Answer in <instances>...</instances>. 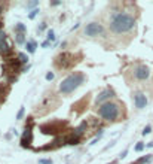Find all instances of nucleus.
<instances>
[{"instance_id": "obj_8", "label": "nucleus", "mask_w": 153, "mask_h": 164, "mask_svg": "<svg viewBox=\"0 0 153 164\" xmlns=\"http://www.w3.org/2000/svg\"><path fill=\"white\" fill-rule=\"evenodd\" d=\"M12 54V48L8 43V36L3 30H0V55L8 57Z\"/></svg>"}, {"instance_id": "obj_17", "label": "nucleus", "mask_w": 153, "mask_h": 164, "mask_svg": "<svg viewBox=\"0 0 153 164\" xmlns=\"http://www.w3.org/2000/svg\"><path fill=\"white\" fill-rule=\"evenodd\" d=\"M15 40H17V43H18V45L27 43V42H25V34H24V33H17V36H15Z\"/></svg>"}, {"instance_id": "obj_35", "label": "nucleus", "mask_w": 153, "mask_h": 164, "mask_svg": "<svg viewBox=\"0 0 153 164\" xmlns=\"http://www.w3.org/2000/svg\"><path fill=\"white\" fill-rule=\"evenodd\" d=\"M0 26H2V22H0ZM0 30H2V29H0Z\"/></svg>"}, {"instance_id": "obj_30", "label": "nucleus", "mask_w": 153, "mask_h": 164, "mask_svg": "<svg viewBox=\"0 0 153 164\" xmlns=\"http://www.w3.org/2000/svg\"><path fill=\"white\" fill-rule=\"evenodd\" d=\"M49 45H51V42H49V40H45V42L42 43V48H48Z\"/></svg>"}, {"instance_id": "obj_33", "label": "nucleus", "mask_w": 153, "mask_h": 164, "mask_svg": "<svg viewBox=\"0 0 153 164\" xmlns=\"http://www.w3.org/2000/svg\"><path fill=\"white\" fill-rule=\"evenodd\" d=\"M146 146H147V148H153V142H150V143H147Z\"/></svg>"}, {"instance_id": "obj_19", "label": "nucleus", "mask_w": 153, "mask_h": 164, "mask_svg": "<svg viewBox=\"0 0 153 164\" xmlns=\"http://www.w3.org/2000/svg\"><path fill=\"white\" fill-rule=\"evenodd\" d=\"M18 60L21 61V64H27V63H28V55L24 54V52H19L18 54Z\"/></svg>"}, {"instance_id": "obj_34", "label": "nucleus", "mask_w": 153, "mask_h": 164, "mask_svg": "<svg viewBox=\"0 0 153 164\" xmlns=\"http://www.w3.org/2000/svg\"><path fill=\"white\" fill-rule=\"evenodd\" d=\"M2 12H3V9H2V6H0V14H2Z\"/></svg>"}, {"instance_id": "obj_32", "label": "nucleus", "mask_w": 153, "mask_h": 164, "mask_svg": "<svg viewBox=\"0 0 153 164\" xmlns=\"http://www.w3.org/2000/svg\"><path fill=\"white\" fill-rule=\"evenodd\" d=\"M58 5H61V2H52L51 3V6H58Z\"/></svg>"}, {"instance_id": "obj_18", "label": "nucleus", "mask_w": 153, "mask_h": 164, "mask_svg": "<svg viewBox=\"0 0 153 164\" xmlns=\"http://www.w3.org/2000/svg\"><path fill=\"white\" fill-rule=\"evenodd\" d=\"M15 31H17V33H24V34H25V31H27V27H25L22 22H18V24H15Z\"/></svg>"}, {"instance_id": "obj_26", "label": "nucleus", "mask_w": 153, "mask_h": 164, "mask_svg": "<svg viewBox=\"0 0 153 164\" xmlns=\"http://www.w3.org/2000/svg\"><path fill=\"white\" fill-rule=\"evenodd\" d=\"M39 164H52V160H46V158H40Z\"/></svg>"}, {"instance_id": "obj_21", "label": "nucleus", "mask_w": 153, "mask_h": 164, "mask_svg": "<svg viewBox=\"0 0 153 164\" xmlns=\"http://www.w3.org/2000/svg\"><path fill=\"white\" fill-rule=\"evenodd\" d=\"M48 40H49V42H55V33H54L52 29L48 30Z\"/></svg>"}, {"instance_id": "obj_12", "label": "nucleus", "mask_w": 153, "mask_h": 164, "mask_svg": "<svg viewBox=\"0 0 153 164\" xmlns=\"http://www.w3.org/2000/svg\"><path fill=\"white\" fill-rule=\"evenodd\" d=\"M134 103H135V107H137V109L146 107V105H147V97H146V94L137 93V94L134 96Z\"/></svg>"}, {"instance_id": "obj_7", "label": "nucleus", "mask_w": 153, "mask_h": 164, "mask_svg": "<svg viewBox=\"0 0 153 164\" xmlns=\"http://www.w3.org/2000/svg\"><path fill=\"white\" fill-rule=\"evenodd\" d=\"M104 33V29L100 22H89L88 26L85 27V34L89 37H94V36H100Z\"/></svg>"}, {"instance_id": "obj_3", "label": "nucleus", "mask_w": 153, "mask_h": 164, "mask_svg": "<svg viewBox=\"0 0 153 164\" xmlns=\"http://www.w3.org/2000/svg\"><path fill=\"white\" fill-rule=\"evenodd\" d=\"M119 106L116 103H111V102H107L104 105H101L100 109H98V115L106 119V121H114L118 117H119Z\"/></svg>"}, {"instance_id": "obj_10", "label": "nucleus", "mask_w": 153, "mask_h": 164, "mask_svg": "<svg viewBox=\"0 0 153 164\" xmlns=\"http://www.w3.org/2000/svg\"><path fill=\"white\" fill-rule=\"evenodd\" d=\"M134 76H135L138 81H146V79L150 76V70H149L147 66L140 64V66H137L135 70H134Z\"/></svg>"}, {"instance_id": "obj_25", "label": "nucleus", "mask_w": 153, "mask_h": 164, "mask_svg": "<svg viewBox=\"0 0 153 164\" xmlns=\"http://www.w3.org/2000/svg\"><path fill=\"white\" fill-rule=\"evenodd\" d=\"M150 131H152V127H150V125H146L141 134H143V136H146V134H150Z\"/></svg>"}, {"instance_id": "obj_23", "label": "nucleus", "mask_w": 153, "mask_h": 164, "mask_svg": "<svg viewBox=\"0 0 153 164\" xmlns=\"http://www.w3.org/2000/svg\"><path fill=\"white\" fill-rule=\"evenodd\" d=\"M24 112H25V109H24V107H21V109L18 110V113H17V119H22V117H24Z\"/></svg>"}, {"instance_id": "obj_2", "label": "nucleus", "mask_w": 153, "mask_h": 164, "mask_svg": "<svg viewBox=\"0 0 153 164\" xmlns=\"http://www.w3.org/2000/svg\"><path fill=\"white\" fill-rule=\"evenodd\" d=\"M83 81H85V75L82 72L71 73V75H69V76L61 82L60 91L62 94H70V93H73L76 90V88H79L83 84Z\"/></svg>"}, {"instance_id": "obj_6", "label": "nucleus", "mask_w": 153, "mask_h": 164, "mask_svg": "<svg viewBox=\"0 0 153 164\" xmlns=\"http://www.w3.org/2000/svg\"><path fill=\"white\" fill-rule=\"evenodd\" d=\"M73 63H74V55L70 54V52H62V54H60V55L57 57V60H55V64H57L58 67H61V69L70 67Z\"/></svg>"}, {"instance_id": "obj_22", "label": "nucleus", "mask_w": 153, "mask_h": 164, "mask_svg": "<svg viewBox=\"0 0 153 164\" xmlns=\"http://www.w3.org/2000/svg\"><path fill=\"white\" fill-rule=\"evenodd\" d=\"M144 146H146V145H144L143 142H138V143L135 145V148H134V149L137 151V152H140V151H143V149H144Z\"/></svg>"}, {"instance_id": "obj_20", "label": "nucleus", "mask_w": 153, "mask_h": 164, "mask_svg": "<svg viewBox=\"0 0 153 164\" xmlns=\"http://www.w3.org/2000/svg\"><path fill=\"white\" fill-rule=\"evenodd\" d=\"M8 91H9V88H8V87H5V88H3V85H0V100H3V98L6 97Z\"/></svg>"}, {"instance_id": "obj_11", "label": "nucleus", "mask_w": 153, "mask_h": 164, "mask_svg": "<svg viewBox=\"0 0 153 164\" xmlns=\"http://www.w3.org/2000/svg\"><path fill=\"white\" fill-rule=\"evenodd\" d=\"M111 97H114V91L111 90V88H106L104 91H101V93L97 96L95 103H97V105H104V103H107V100H110Z\"/></svg>"}, {"instance_id": "obj_9", "label": "nucleus", "mask_w": 153, "mask_h": 164, "mask_svg": "<svg viewBox=\"0 0 153 164\" xmlns=\"http://www.w3.org/2000/svg\"><path fill=\"white\" fill-rule=\"evenodd\" d=\"M33 127H25L22 136H21V146L22 148H31V142H33Z\"/></svg>"}, {"instance_id": "obj_16", "label": "nucleus", "mask_w": 153, "mask_h": 164, "mask_svg": "<svg viewBox=\"0 0 153 164\" xmlns=\"http://www.w3.org/2000/svg\"><path fill=\"white\" fill-rule=\"evenodd\" d=\"M25 48H27V51L30 54H34L36 52V42L34 40H28L27 43H25Z\"/></svg>"}, {"instance_id": "obj_27", "label": "nucleus", "mask_w": 153, "mask_h": 164, "mask_svg": "<svg viewBox=\"0 0 153 164\" xmlns=\"http://www.w3.org/2000/svg\"><path fill=\"white\" fill-rule=\"evenodd\" d=\"M54 76H55V75H54L52 72H48V73H46V81H52Z\"/></svg>"}, {"instance_id": "obj_24", "label": "nucleus", "mask_w": 153, "mask_h": 164, "mask_svg": "<svg viewBox=\"0 0 153 164\" xmlns=\"http://www.w3.org/2000/svg\"><path fill=\"white\" fill-rule=\"evenodd\" d=\"M37 14H39V9H33V10L30 12V14H28V18H30V20H33Z\"/></svg>"}, {"instance_id": "obj_29", "label": "nucleus", "mask_w": 153, "mask_h": 164, "mask_svg": "<svg viewBox=\"0 0 153 164\" xmlns=\"http://www.w3.org/2000/svg\"><path fill=\"white\" fill-rule=\"evenodd\" d=\"M126 154H128V151H126V149H125V151H123V152H120L119 158H120V160H122V158H125V157H126Z\"/></svg>"}, {"instance_id": "obj_5", "label": "nucleus", "mask_w": 153, "mask_h": 164, "mask_svg": "<svg viewBox=\"0 0 153 164\" xmlns=\"http://www.w3.org/2000/svg\"><path fill=\"white\" fill-rule=\"evenodd\" d=\"M66 125H67L66 121H62V122L60 121V122H52V124H45L40 127V130L45 134H58L60 131H62V128H64Z\"/></svg>"}, {"instance_id": "obj_15", "label": "nucleus", "mask_w": 153, "mask_h": 164, "mask_svg": "<svg viewBox=\"0 0 153 164\" xmlns=\"http://www.w3.org/2000/svg\"><path fill=\"white\" fill-rule=\"evenodd\" d=\"M152 160H153V157H152V155H147V157H141V158L132 161L131 164H147V163H150Z\"/></svg>"}, {"instance_id": "obj_4", "label": "nucleus", "mask_w": 153, "mask_h": 164, "mask_svg": "<svg viewBox=\"0 0 153 164\" xmlns=\"http://www.w3.org/2000/svg\"><path fill=\"white\" fill-rule=\"evenodd\" d=\"M2 70H3V73H5V76L8 78V81L9 82H14V81H17V76H15V73H18V72H21L22 69H21V61L17 58H10V60H6V63L2 66Z\"/></svg>"}, {"instance_id": "obj_14", "label": "nucleus", "mask_w": 153, "mask_h": 164, "mask_svg": "<svg viewBox=\"0 0 153 164\" xmlns=\"http://www.w3.org/2000/svg\"><path fill=\"white\" fill-rule=\"evenodd\" d=\"M80 143V137H78L74 133L69 137H66V145H79Z\"/></svg>"}, {"instance_id": "obj_13", "label": "nucleus", "mask_w": 153, "mask_h": 164, "mask_svg": "<svg viewBox=\"0 0 153 164\" xmlns=\"http://www.w3.org/2000/svg\"><path fill=\"white\" fill-rule=\"evenodd\" d=\"M86 128H88V122H86V121H82V122L78 125V127L74 128V131H73V133H74L76 136H78V137H82V136H83V133L86 131Z\"/></svg>"}, {"instance_id": "obj_28", "label": "nucleus", "mask_w": 153, "mask_h": 164, "mask_svg": "<svg viewBox=\"0 0 153 164\" xmlns=\"http://www.w3.org/2000/svg\"><path fill=\"white\" fill-rule=\"evenodd\" d=\"M45 29H46V22H42V24H40V26H39V27H37V31H39V33H42V31H43Z\"/></svg>"}, {"instance_id": "obj_31", "label": "nucleus", "mask_w": 153, "mask_h": 164, "mask_svg": "<svg viewBox=\"0 0 153 164\" xmlns=\"http://www.w3.org/2000/svg\"><path fill=\"white\" fill-rule=\"evenodd\" d=\"M36 5H37V2H30L27 6H28V8H33V6H36Z\"/></svg>"}, {"instance_id": "obj_1", "label": "nucleus", "mask_w": 153, "mask_h": 164, "mask_svg": "<svg viewBox=\"0 0 153 164\" xmlns=\"http://www.w3.org/2000/svg\"><path fill=\"white\" fill-rule=\"evenodd\" d=\"M110 30L113 33H128L135 27V18L129 14H125V12H114L110 18Z\"/></svg>"}]
</instances>
